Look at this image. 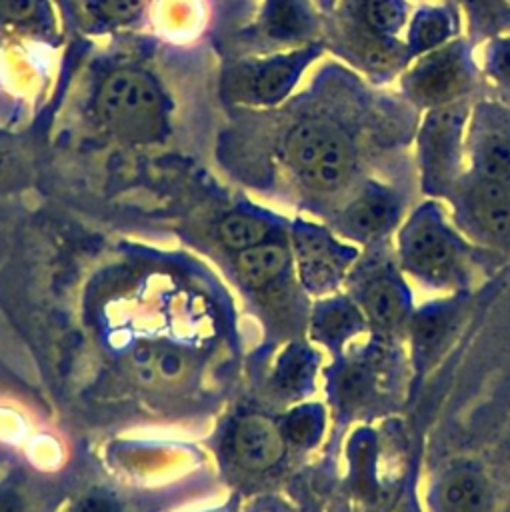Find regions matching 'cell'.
Here are the masks:
<instances>
[{
    "label": "cell",
    "mask_w": 510,
    "mask_h": 512,
    "mask_svg": "<svg viewBox=\"0 0 510 512\" xmlns=\"http://www.w3.org/2000/svg\"><path fill=\"white\" fill-rule=\"evenodd\" d=\"M416 2H422V0H416Z\"/></svg>",
    "instance_id": "cell-24"
},
{
    "label": "cell",
    "mask_w": 510,
    "mask_h": 512,
    "mask_svg": "<svg viewBox=\"0 0 510 512\" xmlns=\"http://www.w3.org/2000/svg\"><path fill=\"white\" fill-rule=\"evenodd\" d=\"M476 60L486 84V94L510 106V34L490 38L476 46Z\"/></svg>",
    "instance_id": "cell-16"
},
{
    "label": "cell",
    "mask_w": 510,
    "mask_h": 512,
    "mask_svg": "<svg viewBox=\"0 0 510 512\" xmlns=\"http://www.w3.org/2000/svg\"><path fill=\"white\" fill-rule=\"evenodd\" d=\"M234 454L250 470L270 468L284 454L282 432L266 416H248L234 432Z\"/></svg>",
    "instance_id": "cell-12"
},
{
    "label": "cell",
    "mask_w": 510,
    "mask_h": 512,
    "mask_svg": "<svg viewBox=\"0 0 510 512\" xmlns=\"http://www.w3.org/2000/svg\"><path fill=\"white\" fill-rule=\"evenodd\" d=\"M406 264L428 282L454 280L462 262V246L436 202L422 204L402 232Z\"/></svg>",
    "instance_id": "cell-4"
},
{
    "label": "cell",
    "mask_w": 510,
    "mask_h": 512,
    "mask_svg": "<svg viewBox=\"0 0 510 512\" xmlns=\"http://www.w3.org/2000/svg\"><path fill=\"white\" fill-rule=\"evenodd\" d=\"M474 100L420 112L414 130V166L424 194L448 196L466 170V128Z\"/></svg>",
    "instance_id": "cell-2"
},
{
    "label": "cell",
    "mask_w": 510,
    "mask_h": 512,
    "mask_svg": "<svg viewBox=\"0 0 510 512\" xmlns=\"http://www.w3.org/2000/svg\"><path fill=\"white\" fill-rule=\"evenodd\" d=\"M464 20V34L474 46L510 34V0H452Z\"/></svg>",
    "instance_id": "cell-15"
},
{
    "label": "cell",
    "mask_w": 510,
    "mask_h": 512,
    "mask_svg": "<svg viewBox=\"0 0 510 512\" xmlns=\"http://www.w3.org/2000/svg\"><path fill=\"white\" fill-rule=\"evenodd\" d=\"M130 360L138 380L148 386L178 384L190 370V358L172 344H140Z\"/></svg>",
    "instance_id": "cell-14"
},
{
    "label": "cell",
    "mask_w": 510,
    "mask_h": 512,
    "mask_svg": "<svg viewBox=\"0 0 510 512\" xmlns=\"http://www.w3.org/2000/svg\"><path fill=\"white\" fill-rule=\"evenodd\" d=\"M0 24L28 34H52L54 12L50 0H0Z\"/></svg>",
    "instance_id": "cell-17"
},
{
    "label": "cell",
    "mask_w": 510,
    "mask_h": 512,
    "mask_svg": "<svg viewBox=\"0 0 510 512\" xmlns=\"http://www.w3.org/2000/svg\"><path fill=\"white\" fill-rule=\"evenodd\" d=\"M218 234L228 248L246 250L264 242L268 236V224L250 214H228L220 222Z\"/></svg>",
    "instance_id": "cell-19"
},
{
    "label": "cell",
    "mask_w": 510,
    "mask_h": 512,
    "mask_svg": "<svg viewBox=\"0 0 510 512\" xmlns=\"http://www.w3.org/2000/svg\"><path fill=\"white\" fill-rule=\"evenodd\" d=\"M412 8V0H338L334 12L376 36L404 40Z\"/></svg>",
    "instance_id": "cell-11"
},
{
    "label": "cell",
    "mask_w": 510,
    "mask_h": 512,
    "mask_svg": "<svg viewBox=\"0 0 510 512\" xmlns=\"http://www.w3.org/2000/svg\"><path fill=\"white\" fill-rule=\"evenodd\" d=\"M100 124L128 142H152L166 130L164 96L142 70L122 68L106 76L94 102Z\"/></svg>",
    "instance_id": "cell-3"
},
{
    "label": "cell",
    "mask_w": 510,
    "mask_h": 512,
    "mask_svg": "<svg viewBox=\"0 0 510 512\" xmlns=\"http://www.w3.org/2000/svg\"><path fill=\"white\" fill-rule=\"evenodd\" d=\"M394 88L418 112L462 100H476L486 92L476 60V46L462 34L410 60Z\"/></svg>",
    "instance_id": "cell-1"
},
{
    "label": "cell",
    "mask_w": 510,
    "mask_h": 512,
    "mask_svg": "<svg viewBox=\"0 0 510 512\" xmlns=\"http://www.w3.org/2000/svg\"><path fill=\"white\" fill-rule=\"evenodd\" d=\"M288 264L286 248L278 244H256L252 248L240 250L238 254V270L240 276L250 286H264L274 280Z\"/></svg>",
    "instance_id": "cell-18"
},
{
    "label": "cell",
    "mask_w": 510,
    "mask_h": 512,
    "mask_svg": "<svg viewBox=\"0 0 510 512\" xmlns=\"http://www.w3.org/2000/svg\"><path fill=\"white\" fill-rule=\"evenodd\" d=\"M464 34V20L452 0H422L414 2L404 42L410 58H418L436 50Z\"/></svg>",
    "instance_id": "cell-10"
},
{
    "label": "cell",
    "mask_w": 510,
    "mask_h": 512,
    "mask_svg": "<svg viewBox=\"0 0 510 512\" xmlns=\"http://www.w3.org/2000/svg\"><path fill=\"white\" fill-rule=\"evenodd\" d=\"M144 0H84L86 12L102 24H120L134 18Z\"/></svg>",
    "instance_id": "cell-21"
},
{
    "label": "cell",
    "mask_w": 510,
    "mask_h": 512,
    "mask_svg": "<svg viewBox=\"0 0 510 512\" xmlns=\"http://www.w3.org/2000/svg\"><path fill=\"white\" fill-rule=\"evenodd\" d=\"M442 512H486L488 482L472 462L452 464L438 482Z\"/></svg>",
    "instance_id": "cell-13"
},
{
    "label": "cell",
    "mask_w": 510,
    "mask_h": 512,
    "mask_svg": "<svg viewBox=\"0 0 510 512\" xmlns=\"http://www.w3.org/2000/svg\"><path fill=\"white\" fill-rule=\"evenodd\" d=\"M0 512H18V506H16V502H12V500L0 498Z\"/></svg>",
    "instance_id": "cell-23"
},
{
    "label": "cell",
    "mask_w": 510,
    "mask_h": 512,
    "mask_svg": "<svg viewBox=\"0 0 510 512\" xmlns=\"http://www.w3.org/2000/svg\"><path fill=\"white\" fill-rule=\"evenodd\" d=\"M466 170L510 182V106L486 92L470 108Z\"/></svg>",
    "instance_id": "cell-6"
},
{
    "label": "cell",
    "mask_w": 510,
    "mask_h": 512,
    "mask_svg": "<svg viewBox=\"0 0 510 512\" xmlns=\"http://www.w3.org/2000/svg\"><path fill=\"white\" fill-rule=\"evenodd\" d=\"M76 512H118V508L110 498L102 494H90L78 504Z\"/></svg>",
    "instance_id": "cell-22"
},
{
    "label": "cell",
    "mask_w": 510,
    "mask_h": 512,
    "mask_svg": "<svg viewBox=\"0 0 510 512\" xmlns=\"http://www.w3.org/2000/svg\"><path fill=\"white\" fill-rule=\"evenodd\" d=\"M332 44L356 68L358 76L378 88L394 86L412 60L404 40L376 36L336 12L332 20Z\"/></svg>",
    "instance_id": "cell-7"
},
{
    "label": "cell",
    "mask_w": 510,
    "mask_h": 512,
    "mask_svg": "<svg viewBox=\"0 0 510 512\" xmlns=\"http://www.w3.org/2000/svg\"><path fill=\"white\" fill-rule=\"evenodd\" d=\"M368 310L380 326H394L400 320L402 306L396 290L388 284H378L368 292Z\"/></svg>",
    "instance_id": "cell-20"
},
{
    "label": "cell",
    "mask_w": 510,
    "mask_h": 512,
    "mask_svg": "<svg viewBox=\"0 0 510 512\" xmlns=\"http://www.w3.org/2000/svg\"><path fill=\"white\" fill-rule=\"evenodd\" d=\"M322 42H308L240 66L230 80L232 92L254 104H276L284 100L306 68L320 58Z\"/></svg>",
    "instance_id": "cell-8"
},
{
    "label": "cell",
    "mask_w": 510,
    "mask_h": 512,
    "mask_svg": "<svg viewBox=\"0 0 510 512\" xmlns=\"http://www.w3.org/2000/svg\"><path fill=\"white\" fill-rule=\"evenodd\" d=\"M402 190L380 178L366 180L340 214L342 226L360 238H372L392 226L402 212Z\"/></svg>",
    "instance_id": "cell-9"
},
{
    "label": "cell",
    "mask_w": 510,
    "mask_h": 512,
    "mask_svg": "<svg viewBox=\"0 0 510 512\" xmlns=\"http://www.w3.org/2000/svg\"><path fill=\"white\" fill-rule=\"evenodd\" d=\"M460 224L478 240L510 246V182L464 170L448 194Z\"/></svg>",
    "instance_id": "cell-5"
}]
</instances>
